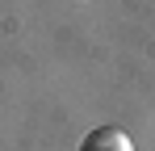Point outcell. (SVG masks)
<instances>
[{"instance_id": "1", "label": "cell", "mask_w": 155, "mask_h": 151, "mask_svg": "<svg viewBox=\"0 0 155 151\" xmlns=\"http://www.w3.org/2000/svg\"><path fill=\"white\" fill-rule=\"evenodd\" d=\"M80 151H134V143H130L126 130H117V126H97V130L84 134Z\"/></svg>"}]
</instances>
